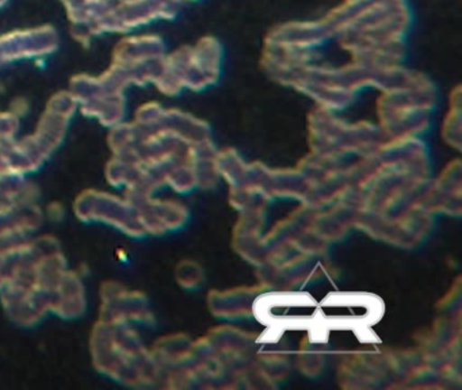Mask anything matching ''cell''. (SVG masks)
I'll use <instances>...</instances> for the list:
<instances>
[{"instance_id":"4","label":"cell","mask_w":462,"mask_h":390,"mask_svg":"<svg viewBox=\"0 0 462 390\" xmlns=\"http://www.w3.org/2000/svg\"><path fill=\"white\" fill-rule=\"evenodd\" d=\"M340 111L313 107L308 116L310 153L324 156L361 157L377 151L383 141L377 125L370 121H348Z\"/></svg>"},{"instance_id":"2","label":"cell","mask_w":462,"mask_h":390,"mask_svg":"<svg viewBox=\"0 0 462 390\" xmlns=\"http://www.w3.org/2000/svg\"><path fill=\"white\" fill-rule=\"evenodd\" d=\"M375 122L383 140L420 137L429 129L438 91L429 76L404 64L381 78L375 86Z\"/></svg>"},{"instance_id":"11","label":"cell","mask_w":462,"mask_h":390,"mask_svg":"<svg viewBox=\"0 0 462 390\" xmlns=\"http://www.w3.org/2000/svg\"><path fill=\"white\" fill-rule=\"evenodd\" d=\"M215 165L218 176L220 179H224L229 187L239 186L245 181L248 162L235 149L226 148L216 151Z\"/></svg>"},{"instance_id":"12","label":"cell","mask_w":462,"mask_h":390,"mask_svg":"<svg viewBox=\"0 0 462 390\" xmlns=\"http://www.w3.org/2000/svg\"><path fill=\"white\" fill-rule=\"evenodd\" d=\"M440 135L450 148L461 151V88L458 86L448 97V110L443 116Z\"/></svg>"},{"instance_id":"1","label":"cell","mask_w":462,"mask_h":390,"mask_svg":"<svg viewBox=\"0 0 462 390\" xmlns=\"http://www.w3.org/2000/svg\"><path fill=\"white\" fill-rule=\"evenodd\" d=\"M320 18L329 43L373 81L404 64L405 40L412 23L407 0H340Z\"/></svg>"},{"instance_id":"14","label":"cell","mask_w":462,"mask_h":390,"mask_svg":"<svg viewBox=\"0 0 462 390\" xmlns=\"http://www.w3.org/2000/svg\"><path fill=\"white\" fill-rule=\"evenodd\" d=\"M180 279H182V283L188 286L189 289H196V287L201 286L204 283V270L197 263L189 262L186 265V268H183L182 273H180Z\"/></svg>"},{"instance_id":"10","label":"cell","mask_w":462,"mask_h":390,"mask_svg":"<svg viewBox=\"0 0 462 390\" xmlns=\"http://www.w3.org/2000/svg\"><path fill=\"white\" fill-rule=\"evenodd\" d=\"M263 286L236 287L229 290H215L208 297V305L216 317L239 320L253 316L254 302L263 292Z\"/></svg>"},{"instance_id":"13","label":"cell","mask_w":462,"mask_h":390,"mask_svg":"<svg viewBox=\"0 0 462 390\" xmlns=\"http://www.w3.org/2000/svg\"><path fill=\"white\" fill-rule=\"evenodd\" d=\"M299 355L296 358V365L305 376L313 378L323 371L326 365V355L323 352V340H316L312 335L310 339L301 341Z\"/></svg>"},{"instance_id":"6","label":"cell","mask_w":462,"mask_h":390,"mask_svg":"<svg viewBox=\"0 0 462 390\" xmlns=\"http://www.w3.org/2000/svg\"><path fill=\"white\" fill-rule=\"evenodd\" d=\"M431 227L432 214L418 205L388 214L356 213L354 219V228L374 240L404 249L419 246Z\"/></svg>"},{"instance_id":"3","label":"cell","mask_w":462,"mask_h":390,"mask_svg":"<svg viewBox=\"0 0 462 390\" xmlns=\"http://www.w3.org/2000/svg\"><path fill=\"white\" fill-rule=\"evenodd\" d=\"M369 73L348 60L326 61L323 56L300 68L286 87L310 98L315 107L342 111L351 105L359 92L372 88Z\"/></svg>"},{"instance_id":"5","label":"cell","mask_w":462,"mask_h":390,"mask_svg":"<svg viewBox=\"0 0 462 390\" xmlns=\"http://www.w3.org/2000/svg\"><path fill=\"white\" fill-rule=\"evenodd\" d=\"M223 68V45L213 35H205L193 45L164 57L158 78L169 92L182 88L202 91L220 80Z\"/></svg>"},{"instance_id":"7","label":"cell","mask_w":462,"mask_h":390,"mask_svg":"<svg viewBox=\"0 0 462 390\" xmlns=\"http://www.w3.org/2000/svg\"><path fill=\"white\" fill-rule=\"evenodd\" d=\"M461 172L459 160L448 162L439 176L434 181H430L424 187L418 205L432 216L435 213L461 216Z\"/></svg>"},{"instance_id":"9","label":"cell","mask_w":462,"mask_h":390,"mask_svg":"<svg viewBox=\"0 0 462 390\" xmlns=\"http://www.w3.org/2000/svg\"><path fill=\"white\" fill-rule=\"evenodd\" d=\"M267 205L256 206L239 211L234 228V248L243 259L259 267L266 256L267 243L264 238Z\"/></svg>"},{"instance_id":"8","label":"cell","mask_w":462,"mask_h":390,"mask_svg":"<svg viewBox=\"0 0 462 390\" xmlns=\"http://www.w3.org/2000/svg\"><path fill=\"white\" fill-rule=\"evenodd\" d=\"M392 381L388 355L383 352H356L345 358L339 366L342 386L366 389L377 387L383 382Z\"/></svg>"}]
</instances>
